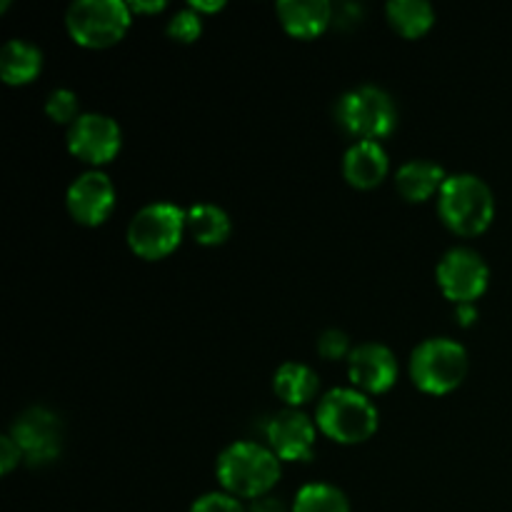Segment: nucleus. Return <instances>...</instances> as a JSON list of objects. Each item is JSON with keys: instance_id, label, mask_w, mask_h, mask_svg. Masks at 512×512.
<instances>
[{"instance_id": "25", "label": "nucleus", "mask_w": 512, "mask_h": 512, "mask_svg": "<svg viewBox=\"0 0 512 512\" xmlns=\"http://www.w3.org/2000/svg\"><path fill=\"white\" fill-rule=\"evenodd\" d=\"M190 512H245L240 500H235L228 493H208L193 503Z\"/></svg>"}, {"instance_id": "23", "label": "nucleus", "mask_w": 512, "mask_h": 512, "mask_svg": "<svg viewBox=\"0 0 512 512\" xmlns=\"http://www.w3.org/2000/svg\"><path fill=\"white\" fill-rule=\"evenodd\" d=\"M203 33V20L195 13L193 8H185L180 13H175L168 23V35L180 43H193L198 35Z\"/></svg>"}, {"instance_id": "18", "label": "nucleus", "mask_w": 512, "mask_h": 512, "mask_svg": "<svg viewBox=\"0 0 512 512\" xmlns=\"http://www.w3.org/2000/svg\"><path fill=\"white\" fill-rule=\"evenodd\" d=\"M273 385H275V393L280 395V400H285L288 405H303L315 398L320 380L308 365L285 363L283 368L275 373Z\"/></svg>"}, {"instance_id": "24", "label": "nucleus", "mask_w": 512, "mask_h": 512, "mask_svg": "<svg viewBox=\"0 0 512 512\" xmlns=\"http://www.w3.org/2000/svg\"><path fill=\"white\" fill-rule=\"evenodd\" d=\"M350 350V338L338 328H330L325 333H320L318 338V353L328 360H340L343 355H348Z\"/></svg>"}, {"instance_id": "30", "label": "nucleus", "mask_w": 512, "mask_h": 512, "mask_svg": "<svg viewBox=\"0 0 512 512\" xmlns=\"http://www.w3.org/2000/svg\"><path fill=\"white\" fill-rule=\"evenodd\" d=\"M190 8L193 10H220L223 8V0H220V3H200V0H193V3H190Z\"/></svg>"}, {"instance_id": "20", "label": "nucleus", "mask_w": 512, "mask_h": 512, "mask_svg": "<svg viewBox=\"0 0 512 512\" xmlns=\"http://www.w3.org/2000/svg\"><path fill=\"white\" fill-rule=\"evenodd\" d=\"M388 18L405 38H418L428 33L435 20V10L428 0H390Z\"/></svg>"}, {"instance_id": "7", "label": "nucleus", "mask_w": 512, "mask_h": 512, "mask_svg": "<svg viewBox=\"0 0 512 512\" xmlns=\"http://www.w3.org/2000/svg\"><path fill=\"white\" fill-rule=\"evenodd\" d=\"M75 43L105 48L118 43L130 25V5L120 0H75L65 15Z\"/></svg>"}, {"instance_id": "19", "label": "nucleus", "mask_w": 512, "mask_h": 512, "mask_svg": "<svg viewBox=\"0 0 512 512\" xmlns=\"http://www.w3.org/2000/svg\"><path fill=\"white\" fill-rule=\"evenodd\" d=\"M185 225L193 238L203 245H220L230 235V218L223 208L210 203H198L185 213Z\"/></svg>"}, {"instance_id": "21", "label": "nucleus", "mask_w": 512, "mask_h": 512, "mask_svg": "<svg viewBox=\"0 0 512 512\" xmlns=\"http://www.w3.org/2000/svg\"><path fill=\"white\" fill-rule=\"evenodd\" d=\"M293 512H350V503L335 485L310 483L295 495Z\"/></svg>"}, {"instance_id": "26", "label": "nucleus", "mask_w": 512, "mask_h": 512, "mask_svg": "<svg viewBox=\"0 0 512 512\" xmlns=\"http://www.w3.org/2000/svg\"><path fill=\"white\" fill-rule=\"evenodd\" d=\"M20 458H23V453L15 445V440L10 435L8 438H0V473H10L20 463Z\"/></svg>"}, {"instance_id": "14", "label": "nucleus", "mask_w": 512, "mask_h": 512, "mask_svg": "<svg viewBox=\"0 0 512 512\" xmlns=\"http://www.w3.org/2000/svg\"><path fill=\"white\" fill-rule=\"evenodd\" d=\"M343 173L355 188H375L388 175V153L375 140H358L345 153Z\"/></svg>"}, {"instance_id": "10", "label": "nucleus", "mask_w": 512, "mask_h": 512, "mask_svg": "<svg viewBox=\"0 0 512 512\" xmlns=\"http://www.w3.org/2000/svg\"><path fill=\"white\" fill-rule=\"evenodd\" d=\"M123 143L120 125L103 113H83L78 115L68 130V145L78 158L88 163H108L115 158Z\"/></svg>"}, {"instance_id": "29", "label": "nucleus", "mask_w": 512, "mask_h": 512, "mask_svg": "<svg viewBox=\"0 0 512 512\" xmlns=\"http://www.w3.org/2000/svg\"><path fill=\"white\" fill-rule=\"evenodd\" d=\"M165 3L163 0H155V3H130V10H143V13H153V10H163Z\"/></svg>"}, {"instance_id": "16", "label": "nucleus", "mask_w": 512, "mask_h": 512, "mask_svg": "<svg viewBox=\"0 0 512 512\" xmlns=\"http://www.w3.org/2000/svg\"><path fill=\"white\" fill-rule=\"evenodd\" d=\"M398 190L410 203H423L445 185V170L433 160H410L395 175Z\"/></svg>"}, {"instance_id": "1", "label": "nucleus", "mask_w": 512, "mask_h": 512, "mask_svg": "<svg viewBox=\"0 0 512 512\" xmlns=\"http://www.w3.org/2000/svg\"><path fill=\"white\" fill-rule=\"evenodd\" d=\"M218 480L240 498H263L280 480V460L258 443H233L220 453Z\"/></svg>"}, {"instance_id": "11", "label": "nucleus", "mask_w": 512, "mask_h": 512, "mask_svg": "<svg viewBox=\"0 0 512 512\" xmlns=\"http://www.w3.org/2000/svg\"><path fill=\"white\" fill-rule=\"evenodd\" d=\"M115 205V188L100 170L78 175L68 188V210L78 223L100 225Z\"/></svg>"}, {"instance_id": "3", "label": "nucleus", "mask_w": 512, "mask_h": 512, "mask_svg": "<svg viewBox=\"0 0 512 512\" xmlns=\"http://www.w3.org/2000/svg\"><path fill=\"white\" fill-rule=\"evenodd\" d=\"M318 425L338 443H363L378 430V410L360 390L335 388L320 400Z\"/></svg>"}, {"instance_id": "13", "label": "nucleus", "mask_w": 512, "mask_h": 512, "mask_svg": "<svg viewBox=\"0 0 512 512\" xmlns=\"http://www.w3.org/2000/svg\"><path fill=\"white\" fill-rule=\"evenodd\" d=\"M268 440L280 460H310L315 445V425L300 410H280L268 423Z\"/></svg>"}, {"instance_id": "9", "label": "nucleus", "mask_w": 512, "mask_h": 512, "mask_svg": "<svg viewBox=\"0 0 512 512\" xmlns=\"http://www.w3.org/2000/svg\"><path fill=\"white\" fill-rule=\"evenodd\" d=\"M490 280L488 263L483 255L470 248H453L443 255L438 265V283L445 298L455 300L458 305L473 303L485 293Z\"/></svg>"}, {"instance_id": "28", "label": "nucleus", "mask_w": 512, "mask_h": 512, "mask_svg": "<svg viewBox=\"0 0 512 512\" xmlns=\"http://www.w3.org/2000/svg\"><path fill=\"white\" fill-rule=\"evenodd\" d=\"M455 315H458L460 323L470 325L475 318H478V310H475L473 303H463V305H458V310H455Z\"/></svg>"}, {"instance_id": "5", "label": "nucleus", "mask_w": 512, "mask_h": 512, "mask_svg": "<svg viewBox=\"0 0 512 512\" xmlns=\"http://www.w3.org/2000/svg\"><path fill=\"white\" fill-rule=\"evenodd\" d=\"M338 123L360 140H378L393 133L398 110L393 98L375 85H360L338 100Z\"/></svg>"}, {"instance_id": "8", "label": "nucleus", "mask_w": 512, "mask_h": 512, "mask_svg": "<svg viewBox=\"0 0 512 512\" xmlns=\"http://www.w3.org/2000/svg\"><path fill=\"white\" fill-rule=\"evenodd\" d=\"M10 438L30 465L53 463L63 450V423L45 408H30L13 423Z\"/></svg>"}, {"instance_id": "4", "label": "nucleus", "mask_w": 512, "mask_h": 512, "mask_svg": "<svg viewBox=\"0 0 512 512\" xmlns=\"http://www.w3.org/2000/svg\"><path fill=\"white\" fill-rule=\"evenodd\" d=\"M468 373V353L450 338H430L413 350L410 375L425 393L443 395L458 388Z\"/></svg>"}, {"instance_id": "2", "label": "nucleus", "mask_w": 512, "mask_h": 512, "mask_svg": "<svg viewBox=\"0 0 512 512\" xmlns=\"http://www.w3.org/2000/svg\"><path fill=\"white\" fill-rule=\"evenodd\" d=\"M440 215L460 235H478L493 223V190L478 175H450L440 188Z\"/></svg>"}, {"instance_id": "15", "label": "nucleus", "mask_w": 512, "mask_h": 512, "mask_svg": "<svg viewBox=\"0 0 512 512\" xmlns=\"http://www.w3.org/2000/svg\"><path fill=\"white\" fill-rule=\"evenodd\" d=\"M278 15L288 33L315 38L333 20V5L328 0H280Z\"/></svg>"}, {"instance_id": "12", "label": "nucleus", "mask_w": 512, "mask_h": 512, "mask_svg": "<svg viewBox=\"0 0 512 512\" xmlns=\"http://www.w3.org/2000/svg\"><path fill=\"white\" fill-rule=\"evenodd\" d=\"M348 373L358 388L368 393H385L398 380V360L393 350L380 343H365L350 350Z\"/></svg>"}, {"instance_id": "17", "label": "nucleus", "mask_w": 512, "mask_h": 512, "mask_svg": "<svg viewBox=\"0 0 512 512\" xmlns=\"http://www.w3.org/2000/svg\"><path fill=\"white\" fill-rule=\"evenodd\" d=\"M40 68H43V53L38 45L28 43V40H8L0 50V75L5 83H30L40 73Z\"/></svg>"}, {"instance_id": "6", "label": "nucleus", "mask_w": 512, "mask_h": 512, "mask_svg": "<svg viewBox=\"0 0 512 512\" xmlns=\"http://www.w3.org/2000/svg\"><path fill=\"white\" fill-rule=\"evenodd\" d=\"M185 228V210L173 203H150L133 215L128 243L140 258L158 260L178 248Z\"/></svg>"}, {"instance_id": "27", "label": "nucleus", "mask_w": 512, "mask_h": 512, "mask_svg": "<svg viewBox=\"0 0 512 512\" xmlns=\"http://www.w3.org/2000/svg\"><path fill=\"white\" fill-rule=\"evenodd\" d=\"M250 512H285V508H283V503H280L278 498H258L253 503V510Z\"/></svg>"}, {"instance_id": "22", "label": "nucleus", "mask_w": 512, "mask_h": 512, "mask_svg": "<svg viewBox=\"0 0 512 512\" xmlns=\"http://www.w3.org/2000/svg\"><path fill=\"white\" fill-rule=\"evenodd\" d=\"M45 110L55 123H70L78 120V95L68 88H55L45 100Z\"/></svg>"}]
</instances>
